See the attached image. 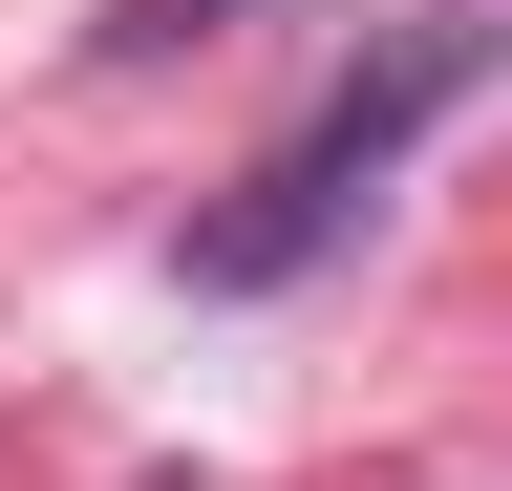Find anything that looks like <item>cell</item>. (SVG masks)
Here are the masks:
<instances>
[{
  "label": "cell",
  "instance_id": "7a4b0ae2",
  "mask_svg": "<svg viewBox=\"0 0 512 491\" xmlns=\"http://www.w3.org/2000/svg\"><path fill=\"white\" fill-rule=\"evenodd\" d=\"M235 0H107V65H150V43H214Z\"/></svg>",
  "mask_w": 512,
  "mask_h": 491
},
{
  "label": "cell",
  "instance_id": "6da1fadb",
  "mask_svg": "<svg viewBox=\"0 0 512 491\" xmlns=\"http://www.w3.org/2000/svg\"><path fill=\"white\" fill-rule=\"evenodd\" d=\"M491 65H512V22H491V0H406V22H363V43H342V86H320L299 129H278L214 214L171 235V278H192V299H299V278L342 257L384 193H406V150H427Z\"/></svg>",
  "mask_w": 512,
  "mask_h": 491
}]
</instances>
